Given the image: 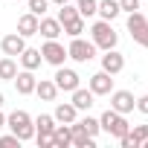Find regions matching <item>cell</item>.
Wrapping results in <instances>:
<instances>
[{
    "mask_svg": "<svg viewBox=\"0 0 148 148\" xmlns=\"http://www.w3.org/2000/svg\"><path fill=\"white\" fill-rule=\"evenodd\" d=\"M6 128H9L21 142L35 139V122H32V116H29L26 110H12V113H6Z\"/></svg>",
    "mask_w": 148,
    "mask_h": 148,
    "instance_id": "2",
    "label": "cell"
},
{
    "mask_svg": "<svg viewBox=\"0 0 148 148\" xmlns=\"http://www.w3.org/2000/svg\"><path fill=\"white\" fill-rule=\"evenodd\" d=\"M6 128V113H3V108H0V131Z\"/></svg>",
    "mask_w": 148,
    "mask_h": 148,
    "instance_id": "36",
    "label": "cell"
},
{
    "mask_svg": "<svg viewBox=\"0 0 148 148\" xmlns=\"http://www.w3.org/2000/svg\"><path fill=\"white\" fill-rule=\"evenodd\" d=\"M9 145H21V139L15 134H3V136H0V148H9Z\"/></svg>",
    "mask_w": 148,
    "mask_h": 148,
    "instance_id": "33",
    "label": "cell"
},
{
    "mask_svg": "<svg viewBox=\"0 0 148 148\" xmlns=\"http://www.w3.org/2000/svg\"><path fill=\"white\" fill-rule=\"evenodd\" d=\"M142 148H148V139H145V142H142Z\"/></svg>",
    "mask_w": 148,
    "mask_h": 148,
    "instance_id": "39",
    "label": "cell"
},
{
    "mask_svg": "<svg viewBox=\"0 0 148 148\" xmlns=\"http://www.w3.org/2000/svg\"><path fill=\"white\" fill-rule=\"evenodd\" d=\"M131 38H134V41H136L139 47H145V49H148V23H145V26H142L139 32H134Z\"/></svg>",
    "mask_w": 148,
    "mask_h": 148,
    "instance_id": "30",
    "label": "cell"
},
{
    "mask_svg": "<svg viewBox=\"0 0 148 148\" xmlns=\"http://www.w3.org/2000/svg\"><path fill=\"white\" fill-rule=\"evenodd\" d=\"M52 145H55V148H70V145H73V131H70V125H64V122L55 125V131H52Z\"/></svg>",
    "mask_w": 148,
    "mask_h": 148,
    "instance_id": "20",
    "label": "cell"
},
{
    "mask_svg": "<svg viewBox=\"0 0 148 148\" xmlns=\"http://www.w3.org/2000/svg\"><path fill=\"white\" fill-rule=\"evenodd\" d=\"M119 9H122L125 15H131V12H139V0H119Z\"/></svg>",
    "mask_w": 148,
    "mask_h": 148,
    "instance_id": "31",
    "label": "cell"
},
{
    "mask_svg": "<svg viewBox=\"0 0 148 148\" xmlns=\"http://www.w3.org/2000/svg\"><path fill=\"white\" fill-rule=\"evenodd\" d=\"M110 108H113L116 113H125V116H128V113L136 110V96H134L131 90H116V87H113V90H110Z\"/></svg>",
    "mask_w": 148,
    "mask_h": 148,
    "instance_id": "7",
    "label": "cell"
},
{
    "mask_svg": "<svg viewBox=\"0 0 148 148\" xmlns=\"http://www.w3.org/2000/svg\"><path fill=\"white\" fill-rule=\"evenodd\" d=\"M18 64H21L23 70H38V67L44 64V55H41V49H35V47H26V49L18 55Z\"/></svg>",
    "mask_w": 148,
    "mask_h": 148,
    "instance_id": "14",
    "label": "cell"
},
{
    "mask_svg": "<svg viewBox=\"0 0 148 148\" xmlns=\"http://www.w3.org/2000/svg\"><path fill=\"white\" fill-rule=\"evenodd\" d=\"M96 15H99L102 21H110V23H113V21L122 15V9H119V0H99Z\"/></svg>",
    "mask_w": 148,
    "mask_h": 148,
    "instance_id": "18",
    "label": "cell"
},
{
    "mask_svg": "<svg viewBox=\"0 0 148 148\" xmlns=\"http://www.w3.org/2000/svg\"><path fill=\"white\" fill-rule=\"evenodd\" d=\"M61 29H64V35H67V38H79V35H84V32H87V21L79 15V18H73V21L61 23Z\"/></svg>",
    "mask_w": 148,
    "mask_h": 148,
    "instance_id": "22",
    "label": "cell"
},
{
    "mask_svg": "<svg viewBox=\"0 0 148 148\" xmlns=\"http://www.w3.org/2000/svg\"><path fill=\"white\" fill-rule=\"evenodd\" d=\"M52 6H64V3H70V0H49Z\"/></svg>",
    "mask_w": 148,
    "mask_h": 148,
    "instance_id": "37",
    "label": "cell"
},
{
    "mask_svg": "<svg viewBox=\"0 0 148 148\" xmlns=\"http://www.w3.org/2000/svg\"><path fill=\"white\" fill-rule=\"evenodd\" d=\"M102 70L105 73H110V76H119V73L125 70V55L113 47V49H105V55H102Z\"/></svg>",
    "mask_w": 148,
    "mask_h": 148,
    "instance_id": "12",
    "label": "cell"
},
{
    "mask_svg": "<svg viewBox=\"0 0 148 148\" xmlns=\"http://www.w3.org/2000/svg\"><path fill=\"white\" fill-rule=\"evenodd\" d=\"M35 96H38L41 102H55V99H58V87H55V82H52V79H38V84H35Z\"/></svg>",
    "mask_w": 148,
    "mask_h": 148,
    "instance_id": "16",
    "label": "cell"
},
{
    "mask_svg": "<svg viewBox=\"0 0 148 148\" xmlns=\"http://www.w3.org/2000/svg\"><path fill=\"white\" fill-rule=\"evenodd\" d=\"M6 105V96H3V90H0V108H3Z\"/></svg>",
    "mask_w": 148,
    "mask_h": 148,
    "instance_id": "38",
    "label": "cell"
},
{
    "mask_svg": "<svg viewBox=\"0 0 148 148\" xmlns=\"http://www.w3.org/2000/svg\"><path fill=\"white\" fill-rule=\"evenodd\" d=\"M32 122H35V134H52V131H55V125H58L52 113H38Z\"/></svg>",
    "mask_w": 148,
    "mask_h": 148,
    "instance_id": "23",
    "label": "cell"
},
{
    "mask_svg": "<svg viewBox=\"0 0 148 148\" xmlns=\"http://www.w3.org/2000/svg\"><path fill=\"white\" fill-rule=\"evenodd\" d=\"M67 58L70 61H76V64H87V61H93L96 58V44L93 41H87V38H70V44H67Z\"/></svg>",
    "mask_w": 148,
    "mask_h": 148,
    "instance_id": "4",
    "label": "cell"
},
{
    "mask_svg": "<svg viewBox=\"0 0 148 148\" xmlns=\"http://www.w3.org/2000/svg\"><path fill=\"white\" fill-rule=\"evenodd\" d=\"M38 15H32V12H26V15H21L18 18V32L23 35V38H32V35H38Z\"/></svg>",
    "mask_w": 148,
    "mask_h": 148,
    "instance_id": "19",
    "label": "cell"
},
{
    "mask_svg": "<svg viewBox=\"0 0 148 148\" xmlns=\"http://www.w3.org/2000/svg\"><path fill=\"white\" fill-rule=\"evenodd\" d=\"M136 142H139V148H142V142L148 139V125H131V131H128Z\"/></svg>",
    "mask_w": 148,
    "mask_h": 148,
    "instance_id": "29",
    "label": "cell"
},
{
    "mask_svg": "<svg viewBox=\"0 0 148 148\" xmlns=\"http://www.w3.org/2000/svg\"><path fill=\"white\" fill-rule=\"evenodd\" d=\"M145 23H148V18H145L142 12H131V15H128V23H125V26H128V32L134 35V32H139V29H142Z\"/></svg>",
    "mask_w": 148,
    "mask_h": 148,
    "instance_id": "25",
    "label": "cell"
},
{
    "mask_svg": "<svg viewBox=\"0 0 148 148\" xmlns=\"http://www.w3.org/2000/svg\"><path fill=\"white\" fill-rule=\"evenodd\" d=\"M15 82V90L21 93V96H32L35 93V84H38V79H35V70H18V76L12 79Z\"/></svg>",
    "mask_w": 148,
    "mask_h": 148,
    "instance_id": "10",
    "label": "cell"
},
{
    "mask_svg": "<svg viewBox=\"0 0 148 148\" xmlns=\"http://www.w3.org/2000/svg\"><path fill=\"white\" fill-rule=\"evenodd\" d=\"M35 142H38V148H55L52 145V134H35Z\"/></svg>",
    "mask_w": 148,
    "mask_h": 148,
    "instance_id": "32",
    "label": "cell"
},
{
    "mask_svg": "<svg viewBox=\"0 0 148 148\" xmlns=\"http://www.w3.org/2000/svg\"><path fill=\"white\" fill-rule=\"evenodd\" d=\"M70 102H73V108H76L79 113H87V110L96 105V96H93L90 87H76V90L70 93Z\"/></svg>",
    "mask_w": 148,
    "mask_h": 148,
    "instance_id": "11",
    "label": "cell"
},
{
    "mask_svg": "<svg viewBox=\"0 0 148 148\" xmlns=\"http://www.w3.org/2000/svg\"><path fill=\"white\" fill-rule=\"evenodd\" d=\"M41 55H44V64H49V67L67 64V47H64L58 38H47L44 47H41Z\"/></svg>",
    "mask_w": 148,
    "mask_h": 148,
    "instance_id": "6",
    "label": "cell"
},
{
    "mask_svg": "<svg viewBox=\"0 0 148 148\" xmlns=\"http://www.w3.org/2000/svg\"><path fill=\"white\" fill-rule=\"evenodd\" d=\"M119 145H122V148H139V142H136V139H134L131 134H125V136H119Z\"/></svg>",
    "mask_w": 148,
    "mask_h": 148,
    "instance_id": "34",
    "label": "cell"
},
{
    "mask_svg": "<svg viewBox=\"0 0 148 148\" xmlns=\"http://www.w3.org/2000/svg\"><path fill=\"white\" fill-rule=\"evenodd\" d=\"M136 110H139V113H142V116H148V93H145V96H139V99H136Z\"/></svg>",
    "mask_w": 148,
    "mask_h": 148,
    "instance_id": "35",
    "label": "cell"
},
{
    "mask_svg": "<svg viewBox=\"0 0 148 148\" xmlns=\"http://www.w3.org/2000/svg\"><path fill=\"white\" fill-rule=\"evenodd\" d=\"M0 49H3V55L18 58V55L26 49V38H23L21 32H9V35H3V38H0Z\"/></svg>",
    "mask_w": 148,
    "mask_h": 148,
    "instance_id": "9",
    "label": "cell"
},
{
    "mask_svg": "<svg viewBox=\"0 0 148 148\" xmlns=\"http://www.w3.org/2000/svg\"><path fill=\"white\" fill-rule=\"evenodd\" d=\"M90 41L96 44V49H113L116 44H119V32L113 29V23L110 21H93V26H90Z\"/></svg>",
    "mask_w": 148,
    "mask_h": 148,
    "instance_id": "1",
    "label": "cell"
},
{
    "mask_svg": "<svg viewBox=\"0 0 148 148\" xmlns=\"http://www.w3.org/2000/svg\"><path fill=\"white\" fill-rule=\"evenodd\" d=\"M52 82H55V87H58V93H73L76 87H82V76L73 67H67V64H61V67H55V76H52Z\"/></svg>",
    "mask_w": 148,
    "mask_h": 148,
    "instance_id": "5",
    "label": "cell"
},
{
    "mask_svg": "<svg viewBox=\"0 0 148 148\" xmlns=\"http://www.w3.org/2000/svg\"><path fill=\"white\" fill-rule=\"evenodd\" d=\"M18 58H12V55H3L0 58V82H12L15 76H18Z\"/></svg>",
    "mask_w": 148,
    "mask_h": 148,
    "instance_id": "21",
    "label": "cell"
},
{
    "mask_svg": "<svg viewBox=\"0 0 148 148\" xmlns=\"http://www.w3.org/2000/svg\"><path fill=\"white\" fill-rule=\"evenodd\" d=\"M76 122H79V125H82V128H84V131H87L90 136H99V134H102V125H99V116H90V110H87L84 116H79Z\"/></svg>",
    "mask_w": 148,
    "mask_h": 148,
    "instance_id": "24",
    "label": "cell"
},
{
    "mask_svg": "<svg viewBox=\"0 0 148 148\" xmlns=\"http://www.w3.org/2000/svg\"><path fill=\"white\" fill-rule=\"evenodd\" d=\"M58 23H67V21H73V18H79V6H73V3H64V6H58Z\"/></svg>",
    "mask_w": 148,
    "mask_h": 148,
    "instance_id": "27",
    "label": "cell"
},
{
    "mask_svg": "<svg viewBox=\"0 0 148 148\" xmlns=\"http://www.w3.org/2000/svg\"><path fill=\"white\" fill-rule=\"evenodd\" d=\"M87 87L93 90V96H110V90H113V76L105 73V70H99V73H93V76L87 79Z\"/></svg>",
    "mask_w": 148,
    "mask_h": 148,
    "instance_id": "8",
    "label": "cell"
},
{
    "mask_svg": "<svg viewBox=\"0 0 148 148\" xmlns=\"http://www.w3.org/2000/svg\"><path fill=\"white\" fill-rule=\"evenodd\" d=\"M70 131H73V145H76V148H96V136H90L79 122H73Z\"/></svg>",
    "mask_w": 148,
    "mask_h": 148,
    "instance_id": "17",
    "label": "cell"
},
{
    "mask_svg": "<svg viewBox=\"0 0 148 148\" xmlns=\"http://www.w3.org/2000/svg\"><path fill=\"white\" fill-rule=\"evenodd\" d=\"M76 6H79V15L87 21V18H96V6H99V0H76Z\"/></svg>",
    "mask_w": 148,
    "mask_h": 148,
    "instance_id": "26",
    "label": "cell"
},
{
    "mask_svg": "<svg viewBox=\"0 0 148 148\" xmlns=\"http://www.w3.org/2000/svg\"><path fill=\"white\" fill-rule=\"evenodd\" d=\"M99 125H102V131H105L108 136H113V139H119V136H125V134L131 131V122L125 119V113H116L113 108H108V110L99 116Z\"/></svg>",
    "mask_w": 148,
    "mask_h": 148,
    "instance_id": "3",
    "label": "cell"
},
{
    "mask_svg": "<svg viewBox=\"0 0 148 148\" xmlns=\"http://www.w3.org/2000/svg\"><path fill=\"white\" fill-rule=\"evenodd\" d=\"M26 6H29V12H32V15L44 18V15H47V9H49L52 3H49V0H26Z\"/></svg>",
    "mask_w": 148,
    "mask_h": 148,
    "instance_id": "28",
    "label": "cell"
},
{
    "mask_svg": "<svg viewBox=\"0 0 148 148\" xmlns=\"http://www.w3.org/2000/svg\"><path fill=\"white\" fill-rule=\"evenodd\" d=\"M38 35H44V41L47 38H61L64 35V29H61V23H58V18H41L38 21Z\"/></svg>",
    "mask_w": 148,
    "mask_h": 148,
    "instance_id": "13",
    "label": "cell"
},
{
    "mask_svg": "<svg viewBox=\"0 0 148 148\" xmlns=\"http://www.w3.org/2000/svg\"><path fill=\"white\" fill-rule=\"evenodd\" d=\"M52 116H55V122L73 125V122L79 119V110L73 108V102H58V105H55V110H52Z\"/></svg>",
    "mask_w": 148,
    "mask_h": 148,
    "instance_id": "15",
    "label": "cell"
}]
</instances>
